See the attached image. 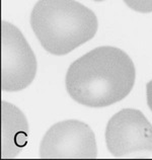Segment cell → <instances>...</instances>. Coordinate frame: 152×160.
Returning <instances> with one entry per match:
<instances>
[{"instance_id":"1","label":"cell","mask_w":152,"mask_h":160,"mask_svg":"<svg viewBox=\"0 0 152 160\" xmlns=\"http://www.w3.org/2000/svg\"><path fill=\"white\" fill-rule=\"evenodd\" d=\"M135 76L134 63L124 51L99 47L70 65L66 89L76 102L89 108H104L130 93Z\"/></svg>"},{"instance_id":"2","label":"cell","mask_w":152,"mask_h":160,"mask_svg":"<svg viewBox=\"0 0 152 160\" xmlns=\"http://www.w3.org/2000/svg\"><path fill=\"white\" fill-rule=\"evenodd\" d=\"M31 26L46 51L62 56L91 40L99 22L94 11L75 0H39Z\"/></svg>"},{"instance_id":"3","label":"cell","mask_w":152,"mask_h":160,"mask_svg":"<svg viewBox=\"0 0 152 160\" xmlns=\"http://www.w3.org/2000/svg\"><path fill=\"white\" fill-rule=\"evenodd\" d=\"M107 146L113 156H147L152 154V125L135 108H125L109 121Z\"/></svg>"},{"instance_id":"4","label":"cell","mask_w":152,"mask_h":160,"mask_svg":"<svg viewBox=\"0 0 152 160\" xmlns=\"http://www.w3.org/2000/svg\"><path fill=\"white\" fill-rule=\"evenodd\" d=\"M37 60L20 31L2 22V78L4 91L24 89L36 77Z\"/></svg>"},{"instance_id":"5","label":"cell","mask_w":152,"mask_h":160,"mask_svg":"<svg viewBox=\"0 0 152 160\" xmlns=\"http://www.w3.org/2000/svg\"><path fill=\"white\" fill-rule=\"evenodd\" d=\"M94 133L76 120L59 122L46 133L40 145L42 158H96Z\"/></svg>"},{"instance_id":"6","label":"cell","mask_w":152,"mask_h":160,"mask_svg":"<svg viewBox=\"0 0 152 160\" xmlns=\"http://www.w3.org/2000/svg\"><path fill=\"white\" fill-rule=\"evenodd\" d=\"M3 122V157L18 154L28 139V122L22 112L12 104L2 102Z\"/></svg>"},{"instance_id":"7","label":"cell","mask_w":152,"mask_h":160,"mask_svg":"<svg viewBox=\"0 0 152 160\" xmlns=\"http://www.w3.org/2000/svg\"><path fill=\"white\" fill-rule=\"evenodd\" d=\"M131 9L140 13L152 12V0H124Z\"/></svg>"},{"instance_id":"8","label":"cell","mask_w":152,"mask_h":160,"mask_svg":"<svg viewBox=\"0 0 152 160\" xmlns=\"http://www.w3.org/2000/svg\"><path fill=\"white\" fill-rule=\"evenodd\" d=\"M146 93H147V103H148V106L152 112V80L147 83Z\"/></svg>"},{"instance_id":"9","label":"cell","mask_w":152,"mask_h":160,"mask_svg":"<svg viewBox=\"0 0 152 160\" xmlns=\"http://www.w3.org/2000/svg\"><path fill=\"white\" fill-rule=\"evenodd\" d=\"M94 1H104V0H94Z\"/></svg>"}]
</instances>
